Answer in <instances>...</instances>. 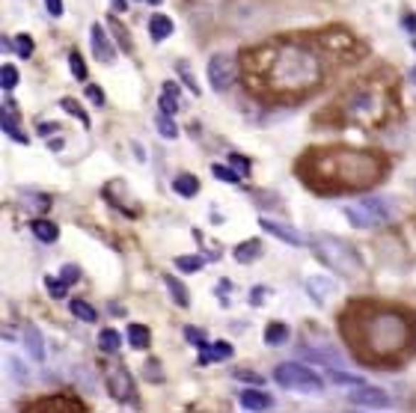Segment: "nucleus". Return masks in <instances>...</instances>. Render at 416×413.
Instances as JSON below:
<instances>
[{"mask_svg":"<svg viewBox=\"0 0 416 413\" xmlns=\"http://www.w3.org/2000/svg\"><path fill=\"white\" fill-rule=\"evenodd\" d=\"M342 336L357 360L384 366L390 360H402L416 345V324L398 309H366L354 304L342 316Z\"/></svg>","mask_w":416,"mask_h":413,"instance_id":"nucleus-1","label":"nucleus"},{"mask_svg":"<svg viewBox=\"0 0 416 413\" xmlns=\"http://www.w3.org/2000/svg\"><path fill=\"white\" fill-rule=\"evenodd\" d=\"M0 128H4V134H9L15 143H21V146H27V134H24V131L18 128V125H15V119L9 117V113H4V119H0Z\"/></svg>","mask_w":416,"mask_h":413,"instance_id":"nucleus-26","label":"nucleus"},{"mask_svg":"<svg viewBox=\"0 0 416 413\" xmlns=\"http://www.w3.org/2000/svg\"><path fill=\"white\" fill-rule=\"evenodd\" d=\"M21 203H30V205H36L39 211H45L48 205H51V200H48V196H33V193H24V196H21Z\"/></svg>","mask_w":416,"mask_h":413,"instance_id":"nucleus-39","label":"nucleus"},{"mask_svg":"<svg viewBox=\"0 0 416 413\" xmlns=\"http://www.w3.org/2000/svg\"><path fill=\"white\" fill-rule=\"evenodd\" d=\"M229 163L235 167L241 176H250V158H244V155H238V152H232L229 155Z\"/></svg>","mask_w":416,"mask_h":413,"instance_id":"nucleus-37","label":"nucleus"},{"mask_svg":"<svg viewBox=\"0 0 416 413\" xmlns=\"http://www.w3.org/2000/svg\"><path fill=\"white\" fill-rule=\"evenodd\" d=\"M402 27L416 36V12H407V15H405V18H402Z\"/></svg>","mask_w":416,"mask_h":413,"instance_id":"nucleus-44","label":"nucleus"},{"mask_svg":"<svg viewBox=\"0 0 416 413\" xmlns=\"http://www.w3.org/2000/svg\"><path fill=\"white\" fill-rule=\"evenodd\" d=\"M105 384H107V392L113 402H134V381H131L128 369L116 366V363H105Z\"/></svg>","mask_w":416,"mask_h":413,"instance_id":"nucleus-8","label":"nucleus"},{"mask_svg":"<svg viewBox=\"0 0 416 413\" xmlns=\"http://www.w3.org/2000/svg\"><path fill=\"white\" fill-rule=\"evenodd\" d=\"M155 125H158V134H161V137H166V140H176V137H178V125L173 122L170 113H158Z\"/></svg>","mask_w":416,"mask_h":413,"instance_id":"nucleus-23","label":"nucleus"},{"mask_svg":"<svg viewBox=\"0 0 416 413\" xmlns=\"http://www.w3.org/2000/svg\"><path fill=\"white\" fill-rule=\"evenodd\" d=\"M262 84L277 95H304L321 84V63L306 48L297 45L274 48V57L262 75Z\"/></svg>","mask_w":416,"mask_h":413,"instance_id":"nucleus-3","label":"nucleus"},{"mask_svg":"<svg viewBox=\"0 0 416 413\" xmlns=\"http://www.w3.org/2000/svg\"><path fill=\"white\" fill-rule=\"evenodd\" d=\"M238 381H247V384H265V377H259L256 372H238Z\"/></svg>","mask_w":416,"mask_h":413,"instance_id":"nucleus-42","label":"nucleus"},{"mask_svg":"<svg viewBox=\"0 0 416 413\" xmlns=\"http://www.w3.org/2000/svg\"><path fill=\"white\" fill-rule=\"evenodd\" d=\"M69 309H72V316H75V318L87 321V324H92V321L98 318V312H95V309L87 304V301H72V304H69Z\"/></svg>","mask_w":416,"mask_h":413,"instance_id":"nucleus-25","label":"nucleus"},{"mask_svg":"<svg viewBox=\"0 0 416 413\" xmlns=\"http://www.w3.org/2000/svg\"><path fill=\"white\" fill-rule=\"evenodd\" d=\"M345 218L357 229H369V226H378V223H387L393 218L390 214V200L366 196V200H360V205H348L345 208Z\"/></svg>","mask_w":416,"mask_h":413,"instance_id":"nucleus-6","label":"nucleus"},{"mask_svg":"<svg viewBox=\"0 0 416 413\" xmlns=\"http://www.w3.org/2000/svg\"><path fill=\"white\" fill-rule=\"evenodd\" d=\"M0 87L4 90L18 87V72H15V65H4V69H0Z\"/></svg>","mask_w":416,"mask_h":413,"instance_id":"nucleus-32","label":"nucleus"},{"mask_svg":"<svg viewBox=\"0 0 416 413\" xmlns=\"http://www.w3.org/2000/svg\"><path fill=\"white\" fill-rule=\"evenodd\" d=\"M48 149H54V152H60V149H63V140L57 137V140H51V143H48Z\"/></svg>","mask_w":416,"mask_h":413,"instance_id":"nucleus-47","label":"nucleus"},{"mask_svg":"<svg viewBox=\"0 0 416 413\" xmlns=\"http://www.w3.org/2000/svg\"><path fill=\"white\" fill-rule=\"evenodd\" d=\"M90 39H92V54H95L98 63H113V60H116V48H113V42L107 39V33H105L102 24H92Z\"/></svg>","mask_w":416,"mask_h":413,"instance_id":"nucleus-10","label":"nucleus"},{"mask_svg":"<svg viewBox=\"0 0 416 413\" xmlns=\"http://www.w3.org/2000/svg\"><path fill=\"white\" fill-rule=\"evenodd\" d=\"M30 232L36 235L42 244H54V241L60 238V229H57L51 220H33V223H30Z\"/></svg>","mask_w":416,"mask_h":413,"instance_id":"nucleus-16","label":"nucleus"},{"mask_svg":"<svg viewBox=\"0 0 416 413\" xmlns=\"http://www.w3.org/2000/svg\"><path fill=\"white\" fill-rule=\"evenodd\" d=\"M354 407H366V410H387L390 407V395L384 390H375V387H366V384H357L351 392H348Z\"/></svg>","mask_w":416,"mask_h":413,"instance_id":"nucleus-9","label":"nucleus"},{"mask_svg":"<svg viewBox=\"0 0 416 413\" xmlns=\"http://www.w3.org/2000/svg\"><path fill=\"white\" fill-rule=\"evenodd\" d=\"M330 377H333V381H336V384H342V387H357V384H360V377L348 375V372H339V369H333V372H330Z\"/></svg>","mask_w":416,"mask_h":413,"instance_id":"nucleus-36","label":"nucleus"},{"mask_svg":"<svg viewBox=\"0 0 416 413\" xmlns=\"http://www.w3.org/2000/svg\"><path fill=\"white\" fill-rule=\"evenodd\" d=\"M51 131H57V125H48V122L39 125V134H51Z\"/></svg>","mask_w":416,"mask_h":413,"instance_id":"nucleus-46","label":"nucleus"},{"mask_svg":"<svg viewBox=\"0 0 416 413\" xmlns=\"http://www.w3.org/2000/svg\"><path fill=\"white\" fill-rule=\"evenodd\" d=\"M24 345H27V354L33 357V360H45V342H42V333L36 327H27L24 330Z\"/></svg>","mask_w":416,"mask_h":413,"instance_id":"nucleus-15","label":"nucleus"},{"mask_svg":"<svg viewBox=\"0 0 416 413\" xmlns=\"http://www.w3.org/2000/svg\"><path fill=\"white\" fill-rule=\"evenodd\" d=\"M173 191H176L178 196H185V200H191V196L199 193V181H196V176H191V173H181V176L173 178Z\"/></svg>","mask_w":416,"mask_h":413,"instance_id":"nucleus-17","label":"nucleus"},{"mask_svg":"<svg viewBox=\"0 0 416 413\" xmlns=\"http://www.w3.org/2000/svg\"><path fill=\"white\" fill-rule=\"evenodd\" d=\"M185 339L191 345H196V348H203V345H206V336H203V330H199V327H185Z\"/></svg>","mask_w":416,"mask_h":413,"instance_id":"nucleus-38","label":"nucleus"},{"mask_svg":"<svg viewBox=\"0 0 416 413\" xmlns=\"http://www.w3.org/2000/svg\"><path fill=\"white\" fill-rule=\"evenodd\" d=\"M110 6H113L116 12H125V9H128V0H110Z\"/></svg>","mask_w":416,"mask_h":413,"instance_id":"nucleus-45","label":"nucleus"},{"mask_svg":"<svg viewBox=\"0 0 416 413\" xmlns=\"http://www.w3.org/2000/svg\"><path fill=\"white\" fill-rule=\"evenodd\" d=\"M128 342H131V348H137V351L149 348V342H152V336H149V327L131 324V327H128Z\"/></svg>","mask_w":416,"mask_h":413,"instance_id":"nucleus-21","label":"nucleus"},{"mask_svg":"<svg viewBox=\"0 0 416 413\" xmlns=\"http://www.w3.org/2000/svg\"><path fill=\"white\" fill-rule=\"evenodd\" d=\"M203 265H206V262L199 259V256H178L176 259V268L181 274H196V271H203Z\"/></svg>","mask_w":416,"mask_h":413,"instance_id":"nucleus-29","label":"nucleus"},{"mask_svg":"<svg viewBox=\"0 0 416 413\" xmlns=\"http://www.w3.org/2000/svg\"><path fill=\"white\" fill-rule=\"evenodd\" d=\"M232 256H235L241 265H250V262H256L262 256V241L259 238H247V241H241L235 247V250H232Z\"/></svg>","mask_w":416,"mask_h":413,"instance_id":"nucleus-14","label":"nucleus"},{"mask_svg":"<svg viewBox=\"0 0 416 413\" xmlns=\"http://www.w3.org/2000/svg\"><path fill=\"white\" fill-rule=\"evenodd\" d=\"M60 277H63V279H65V283H69V286H75V283H78V277H80V271H78L75 265H65Z\"/></svg>","mask_w":416,"mask_h":413,"instance_id":"nucleus-41","label":"nucleus"},{"mask_svg":"<svg viewBox=\"0 0 416 413\" xmlns=\"http://www.w3.org/2000/svg\"><path fill=\"white\" fill-rule=\"evenodd\" d=\"M387 176V161L375 152L319 149L301 161V178L319 193H357Z\"/></svg>","mask_w":416,"mask_h":413,"instance_id":"nucleus-2","label":"nucleus"},{"mask_svg":"<svg viewBox=\"0 0 416 413\" xmlns=\"http://www.w3.org/2000/svg\"><path fill=\"white\" fill-rule=\"evenodd\" d=\"M178 77H181V84H185V87H188L193 95H199V84H196V77L191 75V65H188L185 60L178 63Z\"/></svg>","mask_w":416,"mask_h":413,"instance_id":"nucleus-31","label":"nucleus"},{"mask_svg":"<svg viewBox=\"0 0 416 413\" xmlns=\"http://www.w3.org/2000/svg\"><path fill=\"white\" fill-rule=\"evenodd\" d=\"M259 226H262L268 235H274V238H279V241H286V244H292V247H304V238H301V232H297V229L279 226V223L265 220V218H259Z\"/></svg>","mask_w":416,"mask_h":413,"instance_id":"nucleus-11","label":"nucleus"},{"mask_svg":"<svg viewBox=\"0 0 416 413\" xmlns=\"http://www.w3.org/2000/svg\"><path fill=\"white\" fill-rule=\"evenodd\" d=\"M241 407L244 410H271L274 407V399H271L268 392L247 390V392H241Z\"/></svg>","mask_w":416,"mask_h":413,"instance_id":"nucleus-13","label":"nucleus"},{"mask_svg":"<svg viewBox=\"0 0 416 413\" xmlns=\"http://www.w3.org/2000/svg\"><path fill=\"white\" fill-rule=\"evenodd\" d=\"M238 80V63L229 54H214L208 60V84L218 92H229Z\"/></svg>","mask_w":416,"mask_h":413,"instance_id":"nucleus-7","label":"nucleus"},{"mask_svg":"<svg viewBox=\"0 0 416 413\" xmlns=\"http://www.w3.org/2000/svg\"><path fill=\"white\" fill-rule=\"evenodd\" d=\"M312 253L339 277H360V271H363V262H360L357 250L351 244H345L342 238H333V235L312 238Z\"/></svg>","mask_w":416,"mask_h":413,"instance_id":"nucleus-4","label":"nucleus"},{"mask_svg":"<svg viewBox=\"0 0 416 413\" xmlns=\"http://www.w3.org/2000/svg\"><path fill=\"white\" fill-rule=\"evenodd\" d=\"M250 301H253V304H259V301H262V289H256L253 294H250Z\"/></svg>","mask_w":416,"mask_h":413,"instance_id":"nucleus-48","label":"nucleus"},{"mask_svg":"<svg viewBox=\"0 0 416 413\" xmlns=\"http://www.w3.org/2000/svg\"><path fill=\"white\" fill-rule=\"evenodd\" d=\"M45 289H48V294H51L54 301H63L65 291H69V283H65L63 277H45Z\"/></svg>","mask_w":416,"mask_h":413,"instance_id":"nucleus-27","label":"nucleus"},{"mask_svg":"<svg viewBox=\"0 0 416 413\" xmlns=\"http://www.w3.org/2000/svg\"><path fill=\"white\" fill-rule=\"evenodd\" d=\"M413 48H416V45H413Z\"/></svg>","mask_w":416,"mask_h":413,"instance_id":"nucleus-51","label":"nucleus"},{"mask_svg":"<svg viewBox=\"0 0 416 413\" xmlns=\"http://www.w3.org/2000/svg\"><path fill=\"white\" fill-rule=\"evenodd\" d=\"M45 9L54 15V18H60L63 15V0H45Z\"/></svg>","mask_w":416,"mask_h":413,"instance_id":"nucleus-43","label":"nucleus"},{"mask_svg":"<svg viewBox=\"0 0 416 413\" xmlns=\"http://www.w3.org/2000/svg\"><path fill=\"white\" fill-rule=\"evenodd\" d=\"M15 54H18L21 60H27L33 54V39L24 36V33H21V36H15Z\"/></svg>","mask_w":416,"mask_h":413,"instance_id":"nucleus-35","label":"nucleus"},{"mask_svg":"<svg viewBox=\"0 0 416 413\" xmlns=\"http://www.w3.org/2000/svg\"><path fill=\"white\" fill-rule=\"evenodd\" d=\"M410 77H413V84H416V69H413V72H410Z\"/></svg>","mask_w":416,"mask_h":413,"instance_id":"nucleus-50","label":"nucleus"},{"mask_svg":"<svg viewBox=\"0 0 416 413\" xmlns=\"http://www.w3.org/2000/svg\"><path fill=\"white\" fill-rule=\"evenodd\" d=\"M232 357V345L229 342H214V345H203L199 348V363L208 366V363H226Z\"/></svg>","mask_w":416,"mask_h":413,"instance_id":"nucleus-12","label":"nucleus"},{"mask_svg":"<svg viewBox=\"0 0 416 413\" xmlns=\"http://www.w3.org/2000/svg\"><path fill=\"white\" fill-rule=\"evenodd\" d=\"M60 107H63L65 113H72L75 119H80V125H83V128H90V117H87V110H83L78 102H72V98H63Z\"/></svg>","mask_w":416,"mask_h":413,"instance_id":"nucleus-30","label":"nucleus"},{"mask_svg":"<svg viewBox=\"0 0 416 413\" xmlns=\"http://www.w3.org/2000/svg\"><path fill=\"white\" fill-rule=\"evenodd\" d=\"M69 69H72V75H75L78 80H87V63H83V57H80L78 51L69 54Z\"/></svg>","mask_w":416,"mask_h":413,"instance_id":"nucleus-33","label":"nucleus"},{"mask_svg":"<svg viewBox=\"0 0 416 413\" xmlns=\"http://www.w3.org/2000/svg\"><path fill=\"white\" fill-rule=\"evenodd\" d=\"M146 4H152V6H158V4H164V0H146Z\"/></svg>","mask_w":416,"mask_h":413,"instance_id":"nucleus-49","label":"nucleus"},{"mask_svg":"<svg viewBox=\"0 0 416 413\" xmlns=\"http://www.w3.org/2000/svg\"><path fill=\"white\" fill-rule=\"evenodd\" d=\"M149 33H152V39H155V42H164V39L173 33L170 15H152V18H149Z\"/></svg>","mask_w":416,"mask_h":413,"instance_id":"nucleus-18","label":"nucleus"},{"mask_svg":"<svg viewBox=\"0 0 416 413\" xmlns=\"http://www.w3.org/2000/svg\"><path fill=\"white\" fill-rule=\"evenodd\" d=\"M87 98H90L92 104L102 107V104H105V90H102V87H87Z\"/></svg>","mask_w":416,"mask_h":413,"instance_id":"nucleus-40","label":"nucleus"},{"mask_svg":"<svg viewBox=\"0 0 416 413\" xmlns=\"http://www.w3.org/2000/svg\"><path fill=\"white\" fill-rule=\"evenodd\" d=\"M158 107H161V113H170V117H173V113L178 110V98H176V92H166V90H164V95L158 98Z\"/></svg>","mask_w":416,"mask_h":413,"instance_id":"nucleus-34","label":"nucleus"},{"mask_svg":"<svg viewBox=\"0 0 416 413\" xmlns=\"http://www.w3.org/2000/svg\"><path fill=\"white\" fill-rule=\"evenodd\" d=\"M289 333H292V330H289V324H282V321H271L268 327H265V342H268V345H282V342H289Z\"/></svg>","mask_w":416,"mask_h":413,"instance_id":"nucleus-19","label":"nucleus"},{"mask_svg":"<svg viewBox=\"0 0 416 413\" xmlns=\"http://www.w3.org/2000/svg\"><path fill=\"white\" fill-rule=\"evenodd\" d=\"M164 286H166V291L173 294V301H176L178 306H188V304H191V297H188L185 286H181L178 279H173V277H164Z\"/></svg>","mask_w":416,"mask_h":413,"instance_id":"nucleus-24","label":"nucleus"},{"mask_svg":"<svg viewBox=\"0 0 416 413\" xmlns=\"http://www.w3.org/2000/svg\"><path fill=\"white\" fill-rule=\"evenodd\" d=\"M274 381L286 390H294V392H304V395H319L324 392V381L312 369L301 366V363H279L274 369Z\"/></svg>","mask_w":416,"mask_h":413,"instance_id":"nucleus-5","label":"nucleus"},{"mask_svg":"<svg viewBox=\"0 0 416 413\" xmlns=\"http://www.w3.org/2000/svg\"><path fill=\"white\" fill-rule=\"evenodd\" d=\"M306 291H309V297L315 304H324V297H327V291H333V286L327 283L324 277H312L309 283H306Z\"/></svg>","mask_w":416,"mask_h":413,"instance_id":"nucleus-22","label":"nucleus"},{"mask_svg":"<svg viewBox=\"0 0 416 413\" xmlns=\"http://www.w3.org/2000/svg\"><path fill=\"white\" fill-rule=\"evenodd\" d=\"M119 345H122V333H119V330L107 327V330H102V333H98V348H102V351L113 354V351H119Z\"/></svg>","mask_w":416,"mask_h":413,"instance_id":"nucleus-20","label":"nucleus"},{"mask_svg":"<svg viewBox=\"0 0 416 413\" xmlns=\"http://www.w3.org/2000/svg\"><path fill=\"white\" fill-rule=\"evenodd\" d=\"M211 176L220 178V181H229V185H238V181H241V173L232 170V167H226V163H214V167H211Z\"/></svg>","mask_w":416,"mask_h":413,"instance_id":"nucleus-28","label":"nucleus"}]
</instances>
